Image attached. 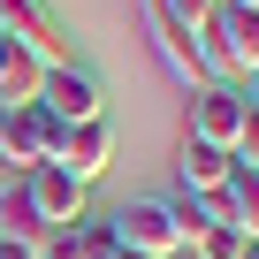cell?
<instances>
[{
	"label": "cell",
	"mask_w": 259,
	"mask_h": 259,
	"mask_svg": "<svg viewBox=\"0 0 259 259\" xmlns=\"http://www.w3.org/2000/svg\"><path fill=\"white\" fill-rule=\"evenodd\" d=\"M114 244L138 251V259H168V251H183L168 198H138V206H122V213H114Z\"/></svg>",
	"instance_id": "obj_4"
},
{
	"label": "cell",
	"mask_w": 259,
	"mask_h": 259,
	"mask_svg": "<svg viewBox=\"0 0 259 259\" xmlns=\"http://www.w3.org/2000/svg\"><path fill=\"white\" fill-rule=\"evenodd\" d=\"M221 221H236L244 244H259V176H251V168L229 176V191H221Z\"/></svg>",
	"instance_id": "obj_12"
},
{
	"label": "cell",
	"mask_w": 259,
	"mask_h": 259,
	"mask_svg": "<svg viewBox=\"0 0 259 259\" xmlns=\"http://www.w3.org/2000/svg\"><path fill=\"white\" fill-rule=\"evenodd\" d=\"M61 244H69V259H114V221H69Z\"/></svg>",
	"instance_id": "obj_15"
},
{
	"label": "cell",
	"mask_w": 259,
	"mask_h": 259,
	"mask_svg": "<svg viewBox=\"0 0 259 259\" xmlns=\"http://www.w3.org/2000/svg\"><path fill=\"white\" fill-rule=\"evenodd\" d=\"M0 259H38V251H23V244H0Z\"/></svg>",
	"instance_id": "obj_17"
},
{
	"label": "cell",
	"mask_w": 259,
	"mask_h": 259,
	"mask_svg": "<svg viewBox=\"0 0 259 259\" xmlns=\"http://www.w3.org/2000/svg\"><path fill=\"white\" fill-rule=\"evenodd\" d=\"M54 168L76 176L84 191L114 168V130H107V114H99V122H61V130H54Z\"/></svg>",
	"instance_id": "obj_1"
},
{
	"label": "cell",
	"mask_w": 259,
	"mask_h": 259,
	"mask_svg": "<svg viewBox=\"0 0 259 259\" xmlns=\"http://www.w3.org/2000/svg\"><path fill=\"white\" fill-rule=\"evenodd\" d=\"M38 84H46V61H31V54H0V107H31L38 99Z\"/></svg>",
	"instance_id": "obj_11"
},
{
	"label": "cell",
	"mask_w": 259,
	"mask_h": 259,
	"mask_svg": "<svg viewBox=\"0 0 259 259\" xmlns=\"http://www.w3.org/2000/svg\"><path fill=\"white\" fill-rule=\"evenodd\" d=\"M54 130H61V122H54L38 99H31V107H0V160H8L16 176L38 168V160H54Z\"/></svg>",
	"instance_id": "obj_2"
},
{
	"label": "cell",
	"mask_w": 259,
	"mask_h": 259,
	"mask_svg": "<svg viewBox=\"0 0 259 259\" xmlns=\"http://www.w3.org/2000/svg\"><path fill=\"white\" fill-rule=\"evenodd\" d=\"M168 259H191V251H168Z\"/></svg>",
	"instance_id": "obj_21"
},
{
	"label": "cell",
	"mask_w": 259,
	"mask_h": 259,
	"mask_svg": "<svg viewBox=\"0 0 259 259\" xmlns=\"http://www.w3.org/2000/svg\"><path fill=\"white\" fill-rule=\"evenodd\" d=\"M236 8H251V16H259V0H236Z\"/></svg>",
	"instance_id": "obj_19"
},
{
	"label": "cell",
	"mask_w": 259,
	"mask_h": 259,
	"mask_svg": "<svg viewBox=\"0 0 259 259\" xmlns=\"http://www.w3.org/2000/svg\"><path fill=\"white\" fill-rule=\"evenodd\" d=\"M236 130H244V92L236 84H198L191 92V138L213 153H236Z\"/></svg>",
	"instance_id": "obj_5"
},
{
	"label": "cell",
	"mask_w": 259,
	"mask_h": 259,
	"mask_svg": "<svg viewBox=\"0 0 259 259\" xmlns=\"http://www.w3.org/2000/svg\"><path fill=\"white\" fill-rule=\"evenodd\" d=\"M54 229L38 221V206H31V191L23 183H8V191H0V244H23V251H38Z\"/></svg>",
	"instance_id": "obj_10"
},
{
	"label": "cell",
	"mask_w": 259,
	"mask_h": 259,
	"mask_svg": "<svg viewBox=\"0 0 259 259\" xmlns=\"http://www.w3.org/2000/svg\"><path fill=\"white\" fill-rule=\"evenodd\" d=\"M176 176H183V191H191V198H221V191H229V176H236V153H213V145L183 138Z\"/></svg>",
	"instance_id": "obj_9"
},
{
	"label": "cell",
	"mask_w": 259,
	"mask_h": 259,
	"mask_svg": "<svg viewBox=\"0 0 259 259\" xmlns=\"http://www.w3.org/2000/svg\"><path fill=\"white\" fill-rule=\"evenodd\" d=\"M244 259H259V251H244Z\"/></svg>",
	"instance_id": "obj_22"
},
{
	"label": "cell",
	"mask_w": 259,
	"mask_h": 259,
	"mask_svg": "<svg viewBox=\"0 0 259 259\" xmlns=\"http://www.w3.org/2000/svg\"><path fill=\"white\" fill-rule=\"evenodd\" d=\"M145 31H153L160 61H168V69H176V76L198 92V84H206V69H198V31H191V23L168 8V0H145Z\"/></svg>",
	"instance_id": "obj_7"
},
{
	"label": "cell",
	"mask_w": 259,
	"mask_h": 259,
	"mask_svg": "<svg viewBox=\"0 0 259 259\" xmlns=\"http://www.w3.org/2000/svg\"><path fill=\"white\" fill-rule=\"evenodd\" d=\"M0 38H8L16 54H31V61H46V69L69 61V38L54 31V16L38 8V0H0Z\"/></svg>",
	"instance_id": "obj_3"
},
{
	"label": "cell",
	"mask_w": 259,
	"mask_h": 259,
	"mask_svg": "<svg viewBox=\"0 0 259 259\" xmlns=\"http://www.w3.org/2000/svg\"><path fill=\"white\" fill-rule=\"evenodd\" d=\"M244 84H251V92H244V107H259V69H251V76H244Z\"/></svg>",
	"instance_id": "obj_18"
},
{
	"label": "cell",
	"mask_w": 259,
	"mask_h": 259,
	"mask_svg": "<svg viewBox=\"0 0 259 259\" xmlns=\"http://www.w3.org/2000/svg\"><path fill=\"white\" fill-rule=\"evenodd\" d=\"M236 168L259 176V107H244V130H236Z\"/></svg>",
	"instance_id": "obj_16"
},
{
	"label": "cell",
	"mask_w": 259,
	"mask_h": 259,
	"mask_svg": "<svg viewBox=\"0 0 259 259\" xmlns=\"http://www.w3.org/2000/svg\"><path fill=\"white\" fill-rule=\"evenodd\" d=\"M183 251H191V259H244V251H259V244H244V229H236V221H206Z\"/></svg>",
	"instance_id": "obj_14"
},
{
	"label": "cell",
	"mask_w": 259,
	"mask_h": 259,
	"mask_svg": "<svg viewBox=\"0 0 259 259\" xmlns=\"http://www.w3.org/2000/svg\"><path fill=\"white\" fill-rule=\"evenodd\" d=\"M38 107L54 114V122H99L107 114V92H99V76H84V69H46V84H38Z\"/></svg>",
	"instance_id": "obj_6"
},
{
	"label": "cell",
	"mask_w": 259,
	"mask_h": 259,
	"mask_svg": "<svg viewBox=\"0 0 259 259\" xmlns=\"http://www.w3.org/2000/svg\"><path fill=\"white\" fill-rule=\"evenodd\" d=\"M16 183L31 191V206H38V221H46V229H69V221H84V183H76V176H61L54 160L23 168Z\"/></svg>",
	"instance_id": "obj_8"
},
{
	"label": "cell",
	"mask_w": 259,
	"mask_h": 259,
	"mask_svg": "<svg viewBox=\"0 0 259 259\" xmlns=\"http://www.w3.org/2000/svg\"><path fill=\"white\" fill-rule=\"evenodd\" d=\"M114 259H138V251H122V244H114Z\"/></svg>",
	"instance_id": "obj_20"
},
{
	"label": "cell",
	"mask_w": 259,
	"mask_h": 259,
	"mask_svg": "<svg viewBox=\"0 0 259 259\" xmlns=\"http://www.w3.org/2000/svg\"><path fill=\"white\" fill-rule=\"evenodd\" d=\"M221 23H229V61H236V76H251V69H259V16L236 8V0H221Z\"/></svg>",
	"instance_id": "obj_13"
}]
</instances>
